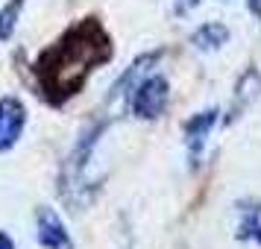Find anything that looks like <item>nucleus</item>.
I'll list each match as a JSON object with an SVG mask.
<instances>
[{"label": "nucleus", "instance_id": "nucleus-14", "mask_svg": "<svg viewBox=\"0 0 261 249\" xmlns=\"http://www.w3.org/2000/svg\"><path fill=\"white\" fill-rule=\"evenodd\" d=\"M247 6H249V12L261 21V0H247Z\"/></svg>", "mask_w": 261, "mask_h": 249}, {"label": "nucleus", "instance_id": "nucleus-7", "mask_svg": "<svg viewBox=\"0 0 261 249\" xmlns=\"http://www.w3.org/2000/svg\"><path fill=\"white\" fill-rule=\"evenodd\" d=\"M36 240L44 249H73V240L68 229L62 223V217L53 208H38L36 214Z\"/></svg>", "mask_w": 261, "mask_h": 249}, {"label": "nucleus", "instance_id": "nucleus-3", "mask_svg": "<svg viewBox=\"0 0 261 249\" xmlns=\"http://www.w3.org/2000/svg\"><path fill=\"white\" fill-rule=\"evenodd\" d=\"M167 97H170V85L162 73H150L141 82L132 88V94L126 97L129 112L141 120H155L162 118V112L167 108Z\"/></svg>", "mask_w": 261, "mask_h": 249}, {"label": "nucleus", "instance_id": "nucleus-2", "mask_svg": "<svg viewBox=\"0 0 261 249\" xmlns=\"http://www.w3.org/2000/svg\"><path fill=\"white\" fill-rule=\"evenodd\" d=\"M103 129H106V120L85 126V132L76 138L73 150L65 158V167H62V193H65V200H73V193L85 188V170H88V161L94 155V147L100 144Z\"/></svg>", "mask_w": 261, "mask_h": 249}, {"label": "nucleus", "instance_id": "nucleus-10", "mask_svg": "<svg viewBox=\"0 0 261 249\" xmlns=\"http://www.w3.org/2000/svg\"><path fill=\"white\" fill-rule=\"evenodd\" d=\"M238 240H255V243H261V205H252V208H241Z\"/></svg>", "mask_w": 261, "mask_h": 249}, {"label": "nucleus", "instance_id": "nucleus-5", "mask_svg": "<svg viewBox=\"0 0 261 249\" xmlns=\"http://www.w3.org/2000/svg\"><path fill=\"white\" fill-rule=\"evenodd\" d=\"M217 108H205V112H197L191 115L185 123H182V135H185V150L191 155V167L200 164V155L208 144V135H212L214 123H217Z\"/></svg>", "mask_w": 261, "mask_h": 249}, {"label": "nucleus", "instance_id": "nucleus-1", "mask_svg": "<svg viewBox=\"0 0 261 249\" xmlns=\"http://www.w3.org/2000/svg\"><path fill=\"white\" fill-rule=\"evenodd\" d=\"M109 59H112V44L100 21L97 18L80 21L38 56L36 73L44 88V97L50 103H65L85 85L88 73Z\"/></svg>", "mask_w": 261, "mask_h": 249}, {"label": "nucleus", "instance_id": "nucleus-6", "mask_svg": "<svg viewBox=\"0 0 261 249\" xmlns=\"http://www.w3.org/2000/svg\"><path fill=\"white\" fill-rule=\"evenodd\" d=\"M159 59H162V53L159 50H150V53H141L138 59L132 62L126 71L118 76V82L109 88V94H106V103H115V100H126V97L132 94V88L141 82L144 76H150L153 73V68L159 65Z\"/></svg>", "mask_w": 261, "mask_h": 249}, {"label": "nucleus", "instance_id": "nucleus-9", "mask_svg": "<svg viewBox=\"0 0 261 249\" xmlns=\"http://www.w3.org/2000/svg\"><path fill=\"white\" fill-rule=\"evenodd\" d=\"M229 41V26L226 24H217V21H208V24L197 26L191 33V47L200 50V53H214L220 50Z\"/></svg>", "mask_w": 261, "mask_h": 249}, {"label": "nucleus", "instance_id": "nucleus-8", "mask_svg": "<svg viewBox=\"0 0 261 249\" xmlns=\"http://www.w3.org/2000/svg\"><path fill=\"white\" fill-rule=\"evenodd\" d=\"M261 97V73L255 68H249L241 79H238V88H235V103L229 106V115H226V123L238 120L244 112H247L255 100Z\"/></svg>", "mask_w": 261, "mask_h": 249}, {"label": "nucleus", "instance_id": "nucleus-13", "mask_svg": "<svg viewBox=\"0 0 261 249\" xmlns=\"http://www.w3.org/2000/svg\"><path fill=\"white\" fill-rule=\"evenodd\" d=\"M0 249H18V246H15V240L6 235V232H0Z\"/></svg>", "mask_w": 261, "mask_h": 249}, {"label": "nucleus", "instance_id": "nucleus-12", "mask_svg": "<svg viewBox=\"0 0 261 249\" xmlns=\"http://www.w3.org/2000/svg\"><path fill=\"white\" fill-rule=\"evenodd\" d=\"M197 3H200V0H173V12L176 15H188Z\"/></svg>", "mask_w": 261, "mask_h": 249}, {"label": "nucleus", "instance_id": "nucleus-4", "mask_svg": "<svg viewBox=\"0 0 261 249\" xmlns=\"http://www.w3.org/2000/svg\"><path fill=\"white\" fill-rule=\"evenodd\" d=\"M27 129V106L18 97H0V153H9Z\"/></svg>", "mask_w": 261, "mask_h": 249}, {"label": "nucleus", "instance_id": "nucleus-11", "mask_svg": "<svg viewBox=\"0 0 261 249\" xmlns=\"http://www.w3.org/2000/svg\"><path fill=\"white\" fill-rule=\"evenodd\" d=\"M21 12H24V0H9L0 9V41H9L15 36V26L21 21Z\"/></svg>", "mask_w": 261, "mask_h": 249}]
</instances>
